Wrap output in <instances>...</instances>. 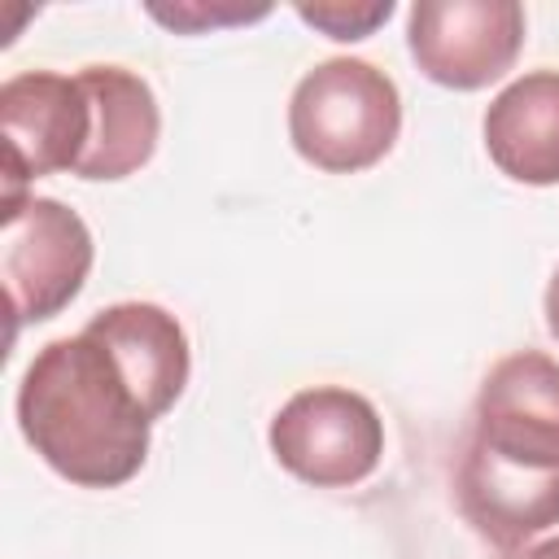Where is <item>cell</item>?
Masks as SVG:
<instances>
[{
  "label": "cell",
  "instance_id": "cell-1",
  "mask_svg": "<svg viewBox=\"0 0 559 559\" xmlns=\"http://www.w3.org/2000/svg\"><path fill=\"white\" fill-rule=\"evenodd\" d=\"M17 428L70 485H127L148 459L153 411L118 354L92 332L48 341L17 384Z\"/></svg>",
  "mask_w": 559,
  "mask_h": 559
},
{
  "label": "cell",
  "instance_id": "cell-2",
  "mask_svg": "<svg viewBox=\"0 0 559 559\" xmlns=\"http://www.w3.org/2000/svg\"><path fill=\"white\" fill-rule=\"evenodd\" d=\"M402 131L397 83L358 57H328L301 74L288 100V140L293 148L328 170L354 175L376 166Z\"/></svg>",
  "mask_w": 559,
  "mask_h": 559
},
{
  "label": "cell",
  "instance_id": "cell-3",
  "mask_svg": "<svg viewBox=\"0 0 559 559\" xmlns=\"http://www.w3.org/2000/svg\"><path fill=\"white\" fill-rule=\"evenodd\" d=\"M96 245L87 223L52 197H4L0 280L9 293L13 332L61 314L92 271Z\"/></svg>",
  "mask_w": 559,
  "mask_h": 559
},
{
  "label": "cell",
  "instance_id": "cell-4",
  "mask_svg": "<svg viewBox=\"0 0 559 559\" xmlns=\"http://www.w3.org/2000/svg\"><path fill=\"white\" fill-rule=\"evenodd\" d=\"M266 441L288 476L314 489H349L380 467L384 419L362 393L314 384L275 411Z\"/></svg>",
  "mask_w": 559,
  "mask_h": 559
},
{
  "label": "cell",
  "instance_id": "cell-5",
  "mask_svg": "<svg viewBox=\"0 0 559 559\" xmlns=\"http://www.w3.org/2000/svg\"><path fill=\"white\" fill-rule=\"evenodd\" d=\"M4 197H22L31 179L79 170L92 144V100L79 74L22 70L0 87Z\"/></svg>",
  "mask_w": 559,
  "mask_h": 559
},
{
  "label": "cell",
  "instance_id": "cell-6",
  "mask_svg": "<svg viewBox=\"0 0 559 559\" xmlns=\"http://www.w3.org/2000/svg\"><path fill=\"white\" fill-rule=\"evenodd\" d=\"M406 44L424 79L480 92L515 66L524 9L515 0H419L406 13Z\"/></svg>",
  "mask_w": 559,
  "mask_h": 559
},
{
  "label": "cell",
  "instance_id": "cell-7",
  "mask_svg": "<svg viewBox=\"0 0 559 559\" xmlns=\"http://www.w3.org/2000/svg\"><path fill=\"white\" fill-rule=\"evenodd\" d=\"M472 450L528 472H559V362L520 349L489 367L467 441Z\"/></svg>",
  "mask_w": 559,
  "mask_h": 559
},
{
  "label": "cell",
  "instance_id": "cell-8",
  "mask_svg": "<svg viewBox=\"0 0 559 559\" xmlns=\"http://www.w3.org/2000/svg\"><path fill=\"white\" fill-rule=\"evenodd\" d=\"M454 493L463 520L502 550H515L559 524V472L511 467L472 445L459 454Z\"/></svg>",
  "mask_w": 559,
  "mask_h": 559
},
{
  "label": "cell",
  "instance_id": "cell-9",
  "mask_svg": "<svg viewBox=\"0 0 559 559\" xmlns=\"http://www.w3.org/2000/svg\"><path fill=\"white\" fill-rule=\"evenodd\" d=\"M92 100V144L79 162V179H127L153 153L162 135V109L153 87L122 66H83L79 70Z\"/></svg>",
  "mask_w": 559,
  "mask_h": 559
},
{
  "label": "cell",
  "instance_id": "cell-10",
  "mask_svg": "<svg viewBox=\"0 0 559 559\" xmlns=\"http://www.w3.org/2000/svg\"><path fill=\"white\" fill-rule=\"evenodd\" d=\"M480 131L507 179L528 188L559 183V70H533L507 83L489 100Z\"/></svg>",
  "mask_w": 559,
  "mask_h": 559
},
{
  "label": "cell",
  "instance_id": "cell-11",
  "mask_svg": "<svg viewBox=\"0 0 559 559\" xmlns=\"http://www.w3.org/2000/svg\"><path fill=\"white\" fill-rule=\"evenodd\" d=\"M87 328L118 354V362L144 393L153 419H162L179 402L192 371V354L179 319L153 301H118L92 314Z\"/></svg>",
  "mask_w": 559,
  "mask_h": 559
},
{
  "label": "cell",
  "instance_id": "cell-12",
  "mask_svg": "<svg viewBox=\"0 0 559 559\" xmlns=\"http://www.w3.org/2000/svg\"><path fill=\"white\" fill-rule=\"evenodd\" d=\"M297 17L323 31L328 39H367L376 26L393 17V0H367V4H345V0H319V4H297Z\"/></svg>",
  "mask_w": 559,
  "mask_h": 559
},
{
  "label": "cell",
  "instance_id": "cell-13",
  "mask_svg": "<svg viewBox=\"0 0 559 559\" xmlns=\"http://www.w3.org/2000/svg\"><path fill=\"white\" fill-rule=\"evenodd\" d=\"M271 9L266 4H201V0H188V4H148V17H157L162 26H175V31H188V35H201L205 26H231V22H253V17H266Z\"/></svg>",
  "mask_w": 559,
  "mask_h": 559
},
{
  "label": "cell",
  "instance_id": "cell-14",
  "mask_svg": "<svg viewBox=\"0 0 559 559\" xmlns=\"http://www.w3.org/2000/svg\"><path fill=\"white\" fill-rule=\"evenodd\" d=\"M546 328H550V336L559 341V271H555L550 284H546Z\"/></svg>",
  "mask_w": 559,
  "mask_h": 559
},
{
  "label": "cell",
  "instance_id": "cell-15",
  "mask_svg": "<svg viewBox=\"0 0 559 559\" xmlns=\"http://www.w3.org/2000/svg\"><path fill=\"white\" fill-rule=\"evenodd\" d=\"M524 559H559V537H546V542H537L533 550H524Z\"/></svg>",
  "mask_w": 559,
  "mask_h": 559
}]
</instances>
